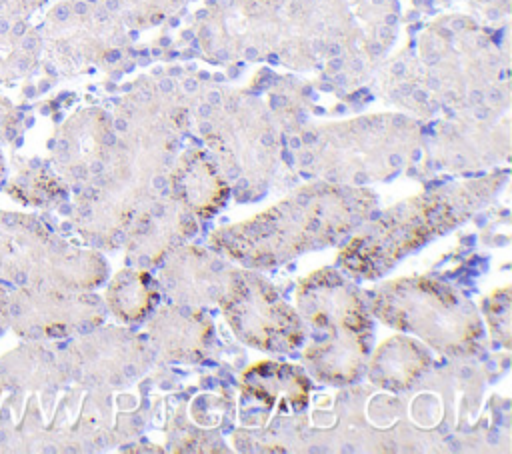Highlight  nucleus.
<instances>
[{
    "label": "nucleus",
    "mask_w": 512,
    "mask_h": 454,
    "mask_svg": "<svg viewBox=\"0 0 512 454\" xmlns=\"http://www.w3.org/2000/svg\"><path fill=\"white\" fill-rule=\"evenodd\" d=\"M88 256L56 238L40 220L0 210V276L24 284H78L90 276Z\"/></svg>",
    "instance_id": "obj_1"
},
{
    "label": "nucleus",
    "mask_w": 512,
    "mask_h": 454,
    "mask_svg": "<svg viewBox=\"0 0 512 454\" xmlns=\"http://www.w3.org/2000/svg\"><path fill=\"white\" fill-rule=\"evenodd\" d=\"M6 192L24 204L44 206L60 194V184L54 176H48L44 170H28L14 176L8 182Z\"/></svg>",
    "instance_id": "obj_2"
},
{
    "label": "nucleus",
    "mask_w": 512,
    "mask_h": 454,
    "mask_svg": "<svg viewBox=\"0 0 512 454\" xmlns=\"http://www.w3.org/2000/svg\"><path fill=\"white\" fill-rule=\"evenodd\" d=\"M12 124H14V110H12L10 102L0 98V136L8 134Z\"/></svg>",
    "instance_id": "obj_3"
},
{
    "label": "nucleus",
    "mask_w": 512,
    "mask_h": 454,
    "mask_svg": "<svg viewBox=\"0 0 512 454\" xmlns=\"http://www.w3.org/2000/svg\"><path fill=\"white\" fill-rule=\"evenodd\" d=\"M8 300H10V292L0 284V334L8 326Z\"/></svg>",
    "instance_id": "obj_4"
},
{
    "label": "nucleus",
    "mask_w": 512,
    "mask_h": 454,
    "mask_svg": "<svg viewBox=\"0 0 512 454\" xmlns=\"http://www.w3.org/2000/svg\"><path fill=\"white\" fill-rule=\"evenodd\" d=\"M4 172H6V164H4V156L0 152V182L4 180Z\"/></svg>",
    "instance_id": "obj_5"
}]
</instances>
